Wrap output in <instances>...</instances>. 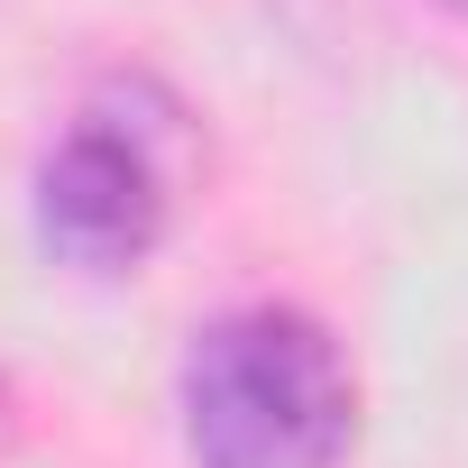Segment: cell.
Here are the masks:
<instances>
[{
	"mask_svg": "<svg viewBox=\"0 0 468 468\" xmlns=\"http://www.w3.org/2000/svg\"><path fill=\"white\" fill-rule=\"evenodd\" d=\"M349 422H358V386L313 313L285 303L220 313L184 358L193 468H340Z\"/></svg>",
	"mask_w": 468,
	"mask_h": 468,
	"instance_id": "6da1fadb",
	"label": "cell"
},
{
	"mask_svg": "<svg viewBox=\"0 0 468 468\" xmlns=\"http://www.w3.org/2000/svg\"><path fill=\"white\" fill-rule=\"evenodd\" d=\"M37 229L65 267H138L165 229V147L147 120H120V111H83L56 156L37 165Z\"/></svg>",
	"mask_w": 468,
	"mask_h": 468,
	"instance_id": "7a4b0ae2",
	"label": "cell"
},
{
	"mask_svg": "<svg viewBox=\"0 0 468 468\" xmlns=\"http://www.w3.org/2000/svg\"><path fill=\"white\" fill-rule=\"evenodd\" d=\"M450 10H459V19H468V0H450Z\"/></svg>",
	"mask_w": 468,
	"mask_h": 468,
	"instance_id": "3957f363",
	"label": "cell"
}]
</instances>
